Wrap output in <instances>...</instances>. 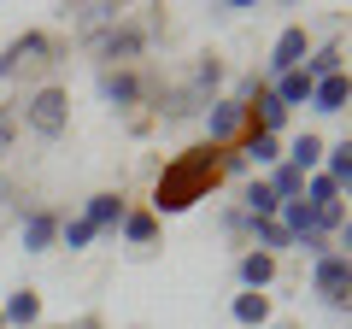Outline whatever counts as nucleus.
I'll use <instances>...</instances> for the list:
<instances>
[{
  "label": "nucleus",
  "mask_w": 352,
  "mask_h": 329,
  "mask_svg": "<svg viewBox=\"0 0 352 329\" xmlns=\"http://www.w3.org/2000/svg\"><path fill=\"white\" fill-rule=\"evenodd\" d=\"M212 189H217V147H188V153H176V159L164 164L159 189H153V206H159V212H188V206L206 200Z\"/></svg>",
  "instance_id": "1"
},
{
  "label": "nucleus",
  "mask_w": 352,
  "mask_h": 329,
  "mask_svg": "<svg viewBox=\"0 0 352 329\" xmlns=\"http://www.w3.org/2000/svg\"><path fill=\"white\" fill-rule=\"evenodd\" d=\"M24 124L36 129L41 141H59L65 124H71V94H65V89H36L30 106H24Z\"/></svg>",
  "instance_id": "2"
},
{
  "label": "nucleus",
  "mask_w": 352,
  "mask_h": 329,
  "mask_svg": "<svg viewBox=\"0 0 352 329\" xmlns=\"http://www.w3.org/2000/svg\"><path fill=\"white\" fill-rule=\"evenodd\" d=\"M311 294H323L329 306H340V300L352 294V259H346V253L317 259V265H311Z\"/></svg>",
  "instance_id": "3"
},
{
  "label": "nucleus",
  "mask_w": 352,
  "mask_h": 329,
  "mask_svg": "<svg viewBox=\"0 0 352 329\" xmlns=\"http://www.w3.org/2000/svg\"><path fill=\"white\" fill-rule=\"evenodd\" d=\"M305 53H311L305 30L288 24V30L276 36V47H270V59H264V71H270V76H288V71H300V65H305Z\"/></svg>",
  "instance_id": "4"
},
{
  "label": "nucleus",
  "mask_w": 352,
  "mask_h": 329,
  "mask_svg": "<svg viewBox=\"0 0 352 329\" xmlns=\"http://www.w3.org/2000/svg\"><path fill=\"white\" fill-rule=\"evenodd\" d=\"M241 129H247V106L241 100H212L206 106V136H212V147H229Z\"/></svg>",
  "instance_id": "5"
},
{
  "label": "nucleus",
  "mask_w": 352,
  "mask_h": 329,
  "mask_svg": "<svg viewBox=\"0 0 352 329\" xmlns=\"http://www.w3.org/2000/svg\"><path fill=\"white\" fill-rule=\"evenodd\" d=\"M94 53H100V59H112L118 71H124V65L141 53V30H135V24H112V30H100V36H94Z\"/></svg>",
  "instance_id": "6"
},
{
  "label": "nucleus",
  "mask_w": 352,
  "mask_h": 329,
  "mask_svg": "<svg viewBox=\"0 0 352 329\" xmlns=\"http://www.w3.org/2000/svg\"><path fill=\"white\" fill-rule=\"evenodd\" d=\"M18 235H24V253H47V247H59V217L36 206V212H24V229Z\"/></svg>",
  "instance_id": "7"
},
{
  "label": "nucleus",
  "mask_w": 352,
  "mask_h": 329,
  "mask_svg": "<svg viewBox=\"0 0 352 329\" xmlns=\"http://www.w3.org/2000/svg\"><path fill=\"white\" fill-rule=\"evenodd\" d=\"M47 53H53V41H47V36H18L12 47L0 53V76H12L18 65H47Z\"/></svg>",
  "instance_id": "8"
},
{
  "label": "nucleus",
  "mask_w": 352,
  "mask_h": 329,
  "mask_svg": "<svg viewBox=\"0 0 352 329\" xmlns=\"http://www.w3.org/2000/svg\"><path fill=\"white\" fill-rule=\"evenodd\" d=\"M311 106L317 112H346L352 106V76L335 71V76H323V83H311Z\"/></svg>",
  "instance_id": "9"
},
{
  "label": "nucleus",
  "mask_w": 352,
  "mask_h": 329,
  "mask_svg": "<svg viewBox=\"0 0 352 329\" xmlns=\"http://www.w3.org/2000/svg\"><path fill=\"white\" fill-rule=\"evenodd\" d=\"M0 317H6V329H36L41 323V294L36 288H18V294H6V300H0Z\"/></svg>",
  "instance_id": "10"
},
{
  "label": "nucleus",
  "mask_w": 352,
  "mask_h": 329,
  "mask_svg": "<svg viewBox=\"0 0 352 329\" xmlns=\"http://www.w3.org/2000/svg\"><path fill=\"white\" fill-rule=\"evenodd\" d=\"M241 288H247V294H264V288H270V282H276V259H270V253H258V247H252V253H241Z\"/></svg>",
  "instance_id": "11"
},
{
  "label": "nucleus",
  "mask_w": 352,
  "mask_h": 329,
  "mask_svg": "<svg viewBox=\"0 0 352 329\" xmlns=\"http://www.w3.org/2000/svg\"><path fill=\"white\" fill-rule=\"evenodd\" d=\"M323 177L340 189V200L352 194V141H335V147H323Z\"/></svg>",
  "instance_id": "12"
},
{
  "label": "nucleus",
  "mask_w": 352,
  "mask_h": 329,
  "mask_svg": "<svg viewBox=\"0 0 352 329\" xmlns=\"http://www.w3.org/2000/svg\"><path fill=\"white\" fill-rule=\"evenodd\" d=\"M124 212H129V206H124V194H94L82 217L94 224V235H106V229H118V224H124Z\"/></svg>",
  "instance_id": "13"
},
{
  "label": "nucleus",
  "mask_w": 352,
  "mask_h": 329,
  "mask_svg": "<svg viewBox=\"0 0 352 329\" xmlns=\"http://www.w3.org/2000/svg\"><path fill=\"white\" fill-rule=\"evenodd\" d=\"M65 12H71L82 30H112L118 18H124V6H118V0H88V6H65Z\"/></svg>",
  "instance_id": "14"
},
{
  "label": "nucleus",
  "mask_w": 352,
  "mask_h": 329,
  "mask_svg": "<svg viewBox=\"0 0 352 329\" xmlns=\"http://www.w3.org/2000/svg\"><path fill=\"white\" fill-rule=\"evenodd\" d=\"M282 159H288L300 177H317V171H323V136H300L288 153H282Z\"/></svg>",
  "instance_id": "15"
},
{
  "label": "nucleus",
  "mask_w": 352,
  "mask_h": 329,
  "mask_svg": "<svg viewBox=\"0 0 352 329\" xmlns=\"http://www.w3.org/2000/svg\"><path fill=\"white\" fill-rule=\"evenodd\" d=\"M229 312H235L241 329H264V323H270V294H235Z\"/></svg>",
  "instance_id": "16"
},
{
  "label": "nucleus",
  "mask_w": 352,
  "mask_h": 329,
  "mask_svg": "<svg viewBox=\"0 0 352 329\" xmlns=\"http://www.w3.org/2000/svg\"><path fill=\"white\" fill-rule=\"evenodd\" d=\"M100 94H106V106H135L141 100V83L129 71H106L100 76Z\"/></svg>",
  "instance_id": "17"
},
{
  "label": "nucleus",
  "mask_w": 352,
  "mask_h": 329,
  "mask_svg": "<svg viewBox=\"0 0 352 329\" xmlns=\"http://www.w3.org/2000/svg\"><path fill=\"white\" fill-rule=\"evenodd\" d=\"M270 94H276L288 112H294V106H311V76H305V71H288V76H276V89H270Z\"/></svg>",
  "instance_id": "18"
},
{
  "label": "nucleus",
  "mask_w": 352,
  "mask_h": 329,
  "mask_svg": "<svg viewBox=\"0 0 352 329\" xmlns=\"http://www.w3.org/2000/svg\"><path fill=\"white\" fill-rule=\"evenodd\" d=\"M241 159H247V164H264V171H276V164H282V141H276V136H247Z\"/></svg>",
  "instance_id": "19"
},
{
  "label": "nucleus",
  "mask_w": 352,
  "mask_h": 329,
  "mask_svg": "<svg viewBox=\"0 0 352 329\" xmlns=\"http://www.w3.org/2000/svg\"><path fill=\"white\" fill-rule=\"evenodd\" d=\"M118 229H124L129 247H153V235H159V217H153V212H124V224H118Z\"/></svg>",
  "instance_id": "20"
},
{
  "label": "nucleus",
  "mask_w": 352,
  "mask_h": 329,
  "mask_svg": "<svg viewBox=\"0 0 352 329\" xmlns=\"http://www.w3.org/2000/svg\"><path fill=\"white\" fill-rule=\"evenodd\" d=\"M252 241H258V253H270V259H276V247H294V235L276 217H252Z\"/></svg>",
  "instance_id": "21"
},
{
  "label": "nucleus",
  "mask_w": 352,
  "mask_h": 329,
  "mask_svg": "<svg viewBox=\"0 0 352 329\" xmlns=\"http://www.w3.org/2000/svg\"><path fill=\"white\" fill-rule=\"evenodd\" d=\"M264 182H270V194H276V200H300V194H305V177L294 171L288 159H282V164H276V171H270Z\"/></svg>",
  "instance_id": "22"
},
{
  "label": "nucleus",
  "mask_w": 352,
  "mask_h": 329,
  "mask_svg": "<svg viewBox=\"0 0 352 329\" xmlns=\"http://www.w3.org/2000/svg\"><path fill=\"white\" fill-rule=\"evenodd\" d=\"M300 71L311 76V83H323V76H335V71H340V47H335V41H329V47L305 53V65H300Z\"/></svg>",
  "instance_id": "23"
},
{
  "label": "nucleus",
  "mask_w": 352,
  "mask_h": 329,
  "mask_svg": "<svg viewBox=\"0 0 352 329\" xmlns=\"http://www.w3.org/2000/svg\"><path fill=\"white\" fill-rule=\"evenodd\" d=\"M241 200H247V217H276V212H282V200L270 194V182H252Z\"/></svg>",
  "instance_id": "24"
},
{
  "label": "nucleus",
  "mask_w": 352,
  "mask_h": 329,
  "mask_svg": "<svg viewBox=\"0 0 352 329\" xmlns=\"http://www.w3.org/2000/svg\"><path fill=\"white\" fill-rule=\"evenodd\" d=\"M300 200H305V206H340V189L317 171V177H305V194H300Z\"/></svg>",
  "instance_id": "25"
},
{
  "label": "nucleus",
  "mask_w": 352,
  "mask_h": 329,
  "mask_svg": "<svg viewBox=\"0 0 352 329\" xmlns=\"http://www.w3.org/2000/svg\"><path fill=\"white\" fill-rule=\"evenodd\" d=\"M59 241L71 247V253H82L88 241H94V224H88V217H71V224H59Z\"/></svg>",
  "instance_id": "26"
},
{
  "label": "nucleus",
  "mask_w": 352,
  "mask_h": 329,
  "mask_svg": "<svg viewBox=\"0 0 352 329\" xmlns=\"http://www.w3.org/2000/svg\"><path fill=\"white\" fill-rule=\"evenodd\" d=\"M217 83H223V59H200V71H194V89H200V94H217Z\"/></svg>",
  "instance_id": "27"
},
{
  "label": "nucleus",
  "mask_w": 352,
  "mask_h": 329,
  "mask_svg": "<svg viewBox=\"0 0 352 329\" xmlns=\"http://www.w3.org/2000/svg\"><path fill=\"white\" fill-rule=\"evenodd\" d=\"M294 247H300V253L311 259V265H317V259H329V253H335V241H329V235H305V241H294Z\"/></svg>",
  "instance_id": "28"
},
{
  "label": "nucleus",
  "mask_w": 352,
  "mask_h": 329,
  "mask_svg": "<svg viewBox=\"0 0 352 329\" xmlns=\"http://www.w3.org/2000/svg\"><path fill=\"white\" fill-rule=\"evenodd\" d=\"M340 253L352 259V217H346V224H340Z\"/></svg>",
  "instance_id": "29"
},
{
  "label": "nucleus",
  "mask_w": 352,
  "mask_h": 329,
  "mask_svg": "<svg viewBox=\"0 0 352 329\" xmlns=\"http://www.w3.org/2000/svg\"><path fill=\"white\" fill-rule=\"evenodd\" d=\"M335 312H352V294H346V300H340V306H335Z\"/></svg>",
  "instance_id": "30"
},
{
  "label": "nucleus",
  "mask_w": 352,
  "mask_h": 329,
  "mask_svg": "<svg viewBox=\"0 0 352 329\" xmlns=\"http://www.w3.org/2000/svg\"><path fill=\"white\" fill-rule=\"evenodd\" d=\"M76 329H100V323H94V317H82V323H76Z\"/></svg>",
  "instance_id": "31"
},
{
  "label": "nucleus",
  "mask_w": 352,
  "mask_h": 329,
  "mask_svg": "<svg viewBox=\"0 0 352 329\" xmlns=\"http://www.w3.org/2000/svg\"><path fill=\"white\" fill-rule=\"evenodd\" d=\"M270 329H294V323H270Z\"/></svg>",
  "instance_id": "32"
},
{
  "label": "nucleus",
  "mask_w": 352,
  "mask_h": 329,
  "mask_svg": "<svg viewBox=\"0 0 352 329\" xmlns=\"http://www.w3.org/2000/svg\"><path fill=\"white\" fill-rule=\"evenodd\" d=\"M0 329H6V317H0Z\"/></svg>",
  "instance_id": "33"
}]
</instances>
